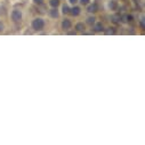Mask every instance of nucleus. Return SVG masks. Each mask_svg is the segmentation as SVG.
I'll return each instance as SVG.
<instances>
[{
    "mask_svg": "<svg viewBox=\"0 0 145 145\" xmlns=\"http://www.w3.org/2000/svg\"><path fill=\"white\" fill-rule=\"evenodd\" d=\"M45 27V21L42 18H36L32 21V29L34 31H41Z\"/></svg>",
    "mask_w": 145,
    "mask_h": 145,
    "instance_id": "nucleus-1",
    "label": "nucleus"
},
{
    "mask_svg": "<svg viewBox=\"0 0 145 145\" xmlns=\"http://www.w3.org/2000/svg\"><path fill=\"white\" fill-rule=\"evenodd\" d=\"M12 20L14 22H20L22 20V12L18 9H15L12 13Z\"/></svg>",
    "mask_w": 145,
    "mask_h": 145,
    "instance_id": "nucleus-2",
    "label": "nucleus"
},
{
    "mask_svg": "<svg viewBox=\"0 0 145 145\" xmlns=\"http://www.w3.org/2000/svg\"><path fill=\"white\" fill-rule=\"evenodd\" d=\"M69 13H70L71 15H73V16H78V15L80 14V8L75 6V7H73V8L70 9V10H69Z\"/></svg>",
    "mask_w": 145,
    "mask_h": 145,
    "instance_id": "nucleus-3",
    "label": "nucleus"
},
{
    "mask_svg": "<svg viewBox=\"0 0 145 145\" xmlns=\"http://www.w3.org/2000/svg\"><path fill=\"white\" fill-rule=\"evenodd\" d=\"M89 13H96L98 10V5L97 3H92L90 6L88 7V9H87Z\"/></svg>",
    "mask_w": 145,
    "mask_h": 145,
    "instance_id": "nucleus-4",
    "label": "nucleus"
},
{
    "mask_svg": "<svg viewBox=\"0 0 145 145\" xmlns=\"http://www.w3.org/2000/svg\"><path fill=\"white\" fill-rule=\"evenodd\" d=\"M49 15H50V17H53V18H57L58 17V12H57V9H56V7H53V9H50L49 10Z\"/></svg>",
    "mask_w": 145,
    "mask_h": 145,
    "instance_id": "nucleus-5",
    "label": "nucleus"
},
{
    "mask_svg": "<svg viewBox=\"0 0 145 145\" xmlns=\"http://www.w3.org/2000/svg\"><path fill=\"white\" fill-rule=\"evenodd\" d=\"M71 22H70V20H64V21L62 22V27L64 30H69L70 27H71Z\"/></svg>",
    "mask_w": 145,
    "mask_h": 145,
    "instance_id": "nucleus-6",
    "label": "nucleus"
},
{
    "mask_svg": "<svg viewBox=\"0 0 145 145\" xmlns=\"http://www.w3.org/2000/svg\"><path fill=\"white\" fill-rule=\"evenodd\" d=\"M109 7L112 9V10H116V9L118 8V3H117V1L112 0V1H110L109 2Z\"/></svg>",
    "mask_w": 145,
    "mask_h": 145,
    "instance_id": "nucleus-7",
    "label": "nucleus"
},
{
    "mask_svg": "<svg viewBox=\"0 0 145 145\" xmlns=\"http://www.w3.org/2000/svg\"><path fill=\"white\" fill-rule=\"evenodd\" d=\"M75 30H77L78 32H82V31H85V25H83V23H78L77 25H75Z\"/></svg>",
    "mask_w": 145,
    "mask_h": 145,
    "instance_id": "nucleus-8",
    "label": "nucleus"
},
{
    "mask_svg": "<svg viewBox=\"0 0 145 145\" xmlns=\"http://www.w3.org/2000/svg\"><path fill=\"white\" fill-rule=\"evenodd\" d=\"M103 25H102V23H96L95 24V31H97V32H101V31H103Z\"/></svg>",
    "mask_w": 145,
    "mask_h": 145,
    "instance_id": "nucleus-9",
    "label": "nucleus"
},
{
    "mask_svg": "<svg viewBox=\"0 0 145 145\" xmlns=\"http://www.w3.org/2000/svg\"><path fill=\"white\" fill-rule=\"evenodd\" d=\"M49 3H50L51 7H57L59 5V1H58V0H50V1H49Z\"/></svg>",
    "mask_w": 145,
    "mask_h": 145,
    "instance_id": "nucleus-10",
    "label": "nucleus"
},
{
    "mask_svg": "<svg viewBox=\"0 0 145 145\" xmlns=\"http://www.w3.org/2000/svg\"><path fill=\"white\" fill-rule=\"evenodd\" d=\"M95 20H96V18H95L94 16H90V17L87 18V23L90 24V25H92V24H95Z\"/></svg>",
    "mask_w": 145,
    "mask_h": 145,
    "instance_id": "nucleus-11",
    "label": "nucleus"
},
{
    "mask_svg": "<svg viewBox=\"0 0 145 145\" xmlns=\"http://www.w3.org/2000/svg\"><path fill=\"white\" fill-rule=\"evenodd\" d=\"M105 33H106V34H114V33H116V30H114V27H110Z\"/></svg>",
    "mask_w": 145,
    "mask_h": 145,
    "instance_id": "nucleus-12",
    "label": "nucleus"
},
{
    "mask_svg": "<svg viewBox=\"0 0 145 145\" xmlns=\"http://www.w3.org/2000/svg\"><path fill=\"white\" fill-rule=\"evenodd\" d=\"M62 10H63V14H68V13H69V10H70V8H69L68 6H63Z\"/></svg>",
    "mask_w": 145,
    "mask_h": 145,
    "instance_id": "nucleus-13",
    "label": "nucleus"
},
{
    "mask_svg": "<svg viewBox=\"0 0 145 145\" xmlns=\"http://www.w3.org/2000/svg\"><path fill=\"white\" fill-rule=\"evenodd\" d=\"M118 17H120V16H118V15H114V16H113V17H112V18H113L112 21L114 22V23H118L119 21H118V20H117V18H118Z\"/></svg>",
    "mask_w": 145,
    "mask_h": 145,
    "instance_id": "nucleus-14",
    "label": "nucleus"
},
{
    "mask_svg": "<svg viewBox=\"0 0 145 145\" xmlns=\"http://www.w3.org/2000/svg\"><path fill=\"white\" fill-rule=\"evenodd\" d=\"M3 29H5V26H3V23L0 21V32H1V31H3Z\"/></svg>",
    "mask_w": 145,
    "mask_h": 145,
    "instance_id": "nucleus-15",
    "label": "nucleus"
},
{
    "mask_svg": "<svg viewBox=\"0 0 145 145\" xmlns=\"http://www.w3.org/2000/svg\"><path fill=\"white\" fill-rule=\"evenodd\" d=\"M80 2L82 3V5H87L89 2V0H80Z\"/></svg>",
    "mask_w": 145,
    "mask_h": 145,
    "instance_id": "nucleus-16",
    "label": "nucleus"
},
{
    "mask_svg": "<svg viewBox=\"0 0 145 145\" xmlns=\"http://www.w3.org/2000/svg\"><path fill=\"white\" fill-rule=\"evenodd\" d=\"M33 1H34L36 3H38V5H40V3H42V1H44V0H33Z\"/></svg>",
    "mask_w": 145,
    "mask_h": 145,
    "instance_id": "nucleus-17",
    "label": "nucleus"
},
{
    "mask_svg": "<svg viewBox=\"0 0 145 145\" xmlns=\"http://www.w3.org/2000/svg\"><path fill=\"white\" fill-rule=\"evenodd\" d=\"M70 2L74 5V3H77V2H78V0H70Z\"/></svg>",
    "mask_w": 145,
    "mask_h": 145,
    "instance_id": "nucleus-18",
    "label": "nucleus"
}]
</instances>
